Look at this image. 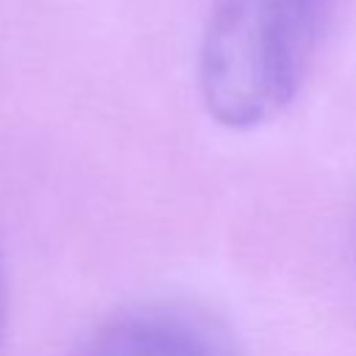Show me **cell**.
<instances>
[{
  "instance_id": "cell-2",
  "label": "cell",
  "mask_w": 356,
  "mask_h": 356,
  "mask_svg": "<svg viewBox=\"0 0 356 356\" xmlns=\"http://www.w3.org/2000/svg\"><path fill=\"white\" fill-rule=\"evenodd\" d=\"M78 356H236V348L214 317L178 303H150L106 320Z\"/></svg>"
},
{
  "instance_id": "cell-1",
  "label": "cell",
  "mask_w": 356,
  "mask_h": 356,
  "mask_svg": "<svg viewBox=\"0 0 356 356\" xmlns=\"http://www.w3.org/2000/svg\"><path fill=\"white\" fill-rule=\"evenodd\" d=\"M334 0H214L197 53V89L225 128H256L300 92Z\"/></svg>"
},
{
  "instance_id": "cell-3",
  "label": "cell",
  "mask_w": 356,
  "mask_h": 356,
  "mask_svg": "<svg viewBox=\"0 0 356 356\" xmlns=\"http://www.w3.org/2000/svg\"><path fill=\"white\" fill-rule=\"evenodd\" d=\"M6 317H8V292H6V270H3V253H0V345L6 334Z\"/></svg>"
}]
</instances>
